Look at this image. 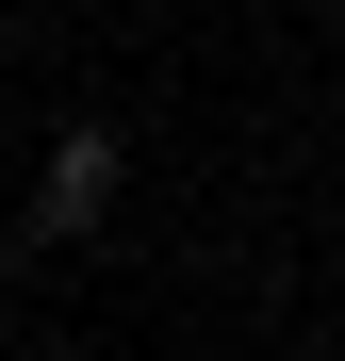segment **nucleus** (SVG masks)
<instances>
[{
  "instance_id": "f257e3e1",
  "label": "nucleus",
  "mask_w": 345,
  "mask_h": 361,
  "mask_svg": "<svg viewBox=\"0 0 345 361\" xmlns=\"http://www.w3.org/2000/svg\"><path fill=\"white\" fill-rule=\"evenodd\" d=\"M99 197H115V132H66L33 180V230H99Z\"/></svg>"
}]
</instances>
